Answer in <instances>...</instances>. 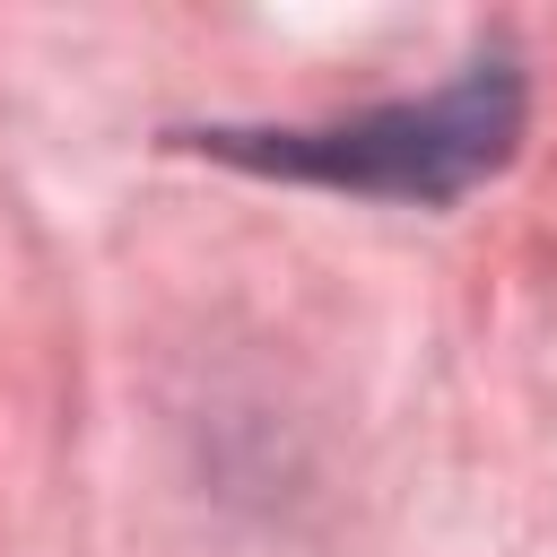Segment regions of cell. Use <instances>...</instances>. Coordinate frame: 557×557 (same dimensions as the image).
<instances>
[{"instance_id": "1", "label": "cell", "mask_w": 557, "mask_h": 557, "mask_svg": "<svg viewBox=\"0 0 557 557\" xmlns=\"http://www.w3.org/2000/svg\"><path fill=\"white\" fill-rule=\"evenodd\" d=\"M522 139V70L505 52H479L461 78H444L418 104H374L348 122H305V131H200V148L331 183V191H374V200H453L479 174H496Z\"/></svg>"}]
</instances>
